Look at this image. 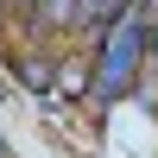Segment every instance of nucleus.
I'll use <instances>...</instances> for the list:
<instances>
[{
  "label": "nucleus",
  "instance_id": "nucleus-1",
  "mask_svg": "<svg viewBox=\"0 0 158 158\" xmlns=\"http://www.w3.org/2000/svg\"><path fill=\"white\" fill-rule=\"evenodd\" d=\"M152 57V19L139 13V0L133 6H120L114 13V25L101 32V51H95V95L101 101H120L127 89L139 82V63Z\"/></svg>",
  "mask_w": 158,
  "mask_h": 158
},
{
  "label": "nucleus",
  "instance_id": "nucleus-2",
  "mask_svg": "<svg viewBox=\"0 0 158 158\" xmlns=\"http://www.w3.org/2000/svg\"><path fill=\"white\" fill-rule=\"evenodd\" d=\"M51 70H57V63H51L44 51H19V82L25 89H51V82H57Z\"/></svg>",
  "mask_w": 158,
  "mask_h": 158
},
{
  "label": "nucleus",
  "instance_id": "nucleus-3",
  "mask_svg": "<svg viewBox=\"0 0 158 158\" xmlns=\"http://www.w3.org/2000/svg\"><path fill=\"white\" fill-rule=\"evenodd\" d=\"M6 13L19 19V13H38V0H6Z\"/></svg>",
  "mask_w": 158,
  "mask_h": 158
},
{
  "label": "nucleus",
  "instance_id": "nucleus-4",
  "mask_svg": "<svg viewBox=\"0 0 158 158\" xmlns=\"http://www.w3.org/2000/svg\"><path fill=\"white\" fill-rule=\"evenodd\" d=\"M0 19H13V13H6V0H0Z\"/></svg>",
  "mask_w": 158,
  "mask_h": 158
}]
</instances>
